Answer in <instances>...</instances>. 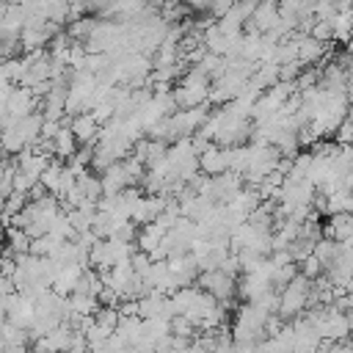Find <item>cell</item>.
<instances>
[{
    "label": "cell",
    "mask_w": 353,
    "mask_h": 353,
    "mask_svg": "<svg viewBox=\"0 0 353 353\" xmlns=\"http://www.w3.org/2000/svg\"><path fill=\"white\" fill-rule=\"evenodd\" d=\"M312 287H314V279L298 273L290 284L281 287L279 292V314L284 320H295L303 314V309H309V301H312Z\"/></svg>",
    "instance_id": "6da1fadb"
},
{
    "label": "cell",
    "mask_w": 353,
    "mask_h": 353,
    "mask_svg": "<svg viewBox=\"0 0 353 353\" xmlns=\"http://www.w3.org/2000/svg\"><path fill=\"white\" fill-rule=\"evenodd\" d=\"M243 185H245V179L237 171H226V174H218V176H204L199 193H204L215 204H229Z\"/></svg>",
    "instance_id": "7a4b0ae2"
},
{
    "label": "cell",
    "mask_w": 353,
    "mask_h": 353,
    "mask_svg": "<svg viewBox=\"0 0 353 353\" xmlns=\"http://www.w3.org/2000/svg\"><path fill=\"white\" fill-rule=\"evenodd\" d=\"M196 287H201L204 292H210L212 298H218V301H223V303H229V301L240 292L234 276L226 273V270H221V268H215V270H201L199 279H196Z\"/></svg>",
    "instance_id": "3957f363"
},
{
    "label": "cell",
    "mask_w": 353,
    "mask_h": 353,
    "mask_svg": "<svg viewBox=\"0 0 353 353\" xmlns=\"http://www.w3.org/2000/svg\"><path fill=\"white\" fill-rule=\"evenodd\" d=\"M199 168H201L204 176H218V174L232 171V149L212 143L210 149H204L199 154Z\"/></svg>",
    "instance_id": "277c9868"
},
{
    "label": "cell",
    "mask_w": 353,
    "mask_h": 353,
    "mask_svg": "<svg viewBox=\"0 0 353 353\" xmlns=\"http://www.w3.org/2000/svg\"><path fill=\"white\" fill-rule=\"evenodd\" d=\"M165 207H168V196H165V193H146V196L138 199L135 212H132V221L141 223V226L154 223V221L165 212Z\"/></svg>",
    "instance_id": "5b68a950"
},
{
    "label": "cell",
    "mask_w": 353,
    "mask_h": 353,
    "mask_svg": "<svg viewBox=\"0 0 353 353\" xmlns=\"http://www.w3.org/2000/svg\"><path fill=\"white\" fill-rule=\"evenodd\" d=\"M69 127L74 132V138L80 141V146H94L99 141V132H102V124L97 121V116L91 110L85 113H77L69 119Z\"/></svg>",
    "instance_id": "8992f818"
},
{
    "label": "cell",
    "mask_w": 353,
    "mask_h": 353,
    "mask_svg": "<svg viewBox=\"0 0 353 353\" xmlns=\"http://www.w3.org/2000/svg\"><path fill=\"white\" fill-rule=\"evenodd\" d=\"M295 44H298V61L306 66H312V63H317L323 55H325V47L328 44H323V41H317L314 36H309V33H295Z\"/></svg>",
    "instance_id": "52a82bcc"
},
{
    "label": "cell",
    "mask_w": 353,
    "mask_h": 353,
    "mask_svg": "<svg viewBox=\"0 0 353 353\" xmlns=\"http://www.w3.org/2000/svg\"><path fill=\"white\" fill-rule=\"evenodd\" d=\"M83 270H85V265H66V268H61L52 290L61 292V295H72L74 287H77V281H80V276H83Z\"/></svg>",
    "instance_id": "ba28073f"
},
{
    "label": "cell",
    "mask_w": 353,
    "mask_h": 353,
    "mask_svg": "<svg viewBox=\"0 0 353 353\" xmlns=\"http://www.w3.org/2000/svg\"><path fill=\"white\" fill-rule=\"evenodd\" d=\"M69 303H72V312L77 317H94L99 312V298L97 295H83V292H72L69 295Z\"/></svg>",
    "instance_id": "9c48e42d"
},
{
    "label": "cell",
    "mask_w": 353,
    "mask_h": 353,
    "mask_svg": "<svg viewBox=\"0 0 353 353\" xmlns=\"http://www.w3.org/2000/svg\"><path fill=\"white\" fill-rule=\"evenodd\" d=\"M339 248H342L339 240H334V237H320V240L314 243V256L323 262V268H328V265L336 259Z\"/></svg>",
    "instance_id": "30bf717a"
},
{
    "label": "cell",
    "mask_w": 353,
    "mask_h": 353,
    "mask_svg": "<svg viewBox=\"0 0 353 353\" xmlns=\"http://www.w3.org/2000/svg\"><path fill=\"white\" fill-rule=\"evenodd\" d=\"M94 320L113 334L119 328V323H121V312H119V306H99V312L94 314Z\"/></svg>",
    "instance_id": "8fae6325"
},
{
    "label": "cell",
    "mask_w": 353,
    "mask_h": 353,
    "mask_svg": "<svg viewBox=\"0 0 353 353\" xmlns=\"http://www.w3.org/2000/svg\"><path fill=\"white\" fill-rule=\"evenodd\" d=\"M196 323L190 320V317H185V314H174L171 317V334H176V336H185V339H196Z\"/></svg>",
    "instance_id": "7c38bea8"
},
{
    "label": "cell",
    "mask_w": 353,
    "mask_h": 353,
    "mask_svg": "<svg viewBox=\"0 0 353 353\" xmlns=\"http://www.w3.org/2000/svg\"><path fill=\"white\" fill-rule=\"evenodd\" d=\"M290 256L295 259V262H303L306 256H312L314 254V240H309V237H298V240H292L290 243Z\"/></svg>",
    "instance_id": "4fadbf2b"
},
{
    "label": "cell",
    "mask_w": 353,
    "mask_h": 353,
    "mask_svg": "<svg viewBox=\"0 0 353 353\" xmlns=\"http://www.w3.org/2000/svg\"><path fill=\"white\" fill-rule=\"evenodd\" d=\"M334 141H336L339 146H353V113H350V116L336 127Z\"/></svg>",
    "instance_id": "5bb4252c"
},
{
    "label": "cell",
    "mask_w": 353,
    "mask_h": 353,
    "mask_svg": "<svg viewBox=\"0 0 353 353\" xmlns=\"http://www.w3.org/2000/svg\"><path fill=\"white\" fill-rule=\"evenodd\" d=\"M298 265H301V273H303V276H309V279H317V276H323V273H325L323 262H320L314 254H312V256H306V259H303V262H298Z\"/></svg>",
    "instance_id": "9a60e30c"
},
{
    "label": "cell",
    "mask_w": 353,
    "mask_h": 353,
    "mask_svg": "<svg viewBox=\"0 0 353 353\" xmlns=\"http://www.w3.org/2000/svg\"><path fill=\"white\" fill-rule=\"evenodd\" d=\"M234 3L237 0H212V6H210V14L215 17V19H223L232 8H234Z\"/></svg>",
    "instance_id": "2e32d148"
},
{
    "label": "cell",
    "mask_w": 353,
    "mask_h": 353,
    "mask_svg": "<svg viewBox=\"0 0 353 353\" xmlns=\"http://www.w3.org/2000/svg\"><path fill=\"white\" fill-rule=\"evenodd\" d=\"M182 3H185V6H190V8H199V11L212 6V0H182Z\"/></svg>",
    "instance_id": "e0dca14e"
},
{
    "label": "cell",
    "mask_w": 353,
    "mask_h": 353,
    "mask_svg": "<svg viewBox=\"0 0 353 353\" xmlns=\"http://www.w3.org/2000/svg\"><path fill=\"white\" fill-rule=\"evenodd\" d=\"M3 353H28V345H3Z\"/></svg>",
    "instance_id": "ac0fdd59"
}]
</instances>
